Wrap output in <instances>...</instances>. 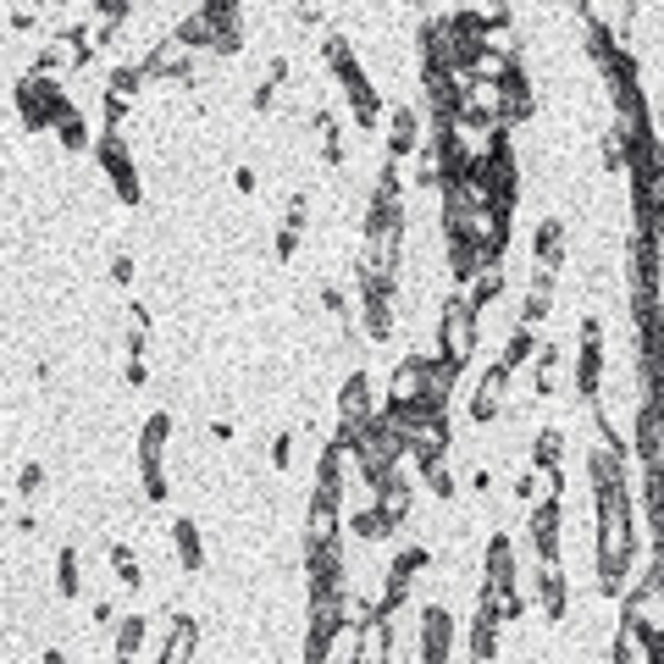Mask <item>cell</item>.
Segmentation results:
<instances>
[{"instance_id": "1", "label": "cell", "mask_w": 664, "mask_h": 664, "mask_svg": "<svg viewBox=\"0 0 664 664\" xmlns=\"http://www.w3.org/2000/svg\"><path fill=\"white\" fill-rule=\"evenodd\" d=\"M476 344H482V310L471 305L465 288L443 294V305H438V349L432 355H443L454 366H471Z\"/></svg>"}, {"instance_id": "2", "label": "cell", "mask_w": 664, "mask_h": 664, "mask_svg": "<svg viewBox=\"0 0 664 664\" xmlns=\"http://www.w3.org/2000/svg\"><path fill=\"white\" fill-rule=\"evenodd\" d=\"M72 95L61 90V78H39V72H23L17 78V117L28 133H56L67 117H72Z\"/></svg>"}, {"instance_id": "3", "label": "cell", "mask_w": 664, "mask_h": 664, "mask_svg": "<svg viewBox=\"0 0 664 664\" xmlns=\"http://www.w3.org/2000/svg\"><path fill=\"white\" fill-rule=\"evenodd\" d=\"M355 310H360V332L371 344H388L399 327V283L382 277H360L355 272Z\"/></svg>"}, {"instance_id": "4", "label": "cell", "mask_w": 664, "mask_h": 664, "mask_svg": "<svg viewBox=\"0 0 664 664\" xmlns=\"http://www.w3.org/2000/svg\"><path fill=\"white\" fill-rule=\"evenodd\" d=\"M598 393H604V321L581 316V327H576V399L598 404Z\"/></svg>"}, {"instance_id": "5", "label": "cell", "mask_w": 664, "mask_h": 664, "mask_svg": "<svg viewBox=\"0 0 664 664\" xmlns=\"http://www.w3.org/2000/svg\"><path fill=\"white\" fill-rule=\"evenodd\" d=\"M521 548L510 532H487L482 543V593L498 598V593H521Z\"/></svg>"}, {"instance_id": "6", "label": "cell", "mask_w": 664, "mask_h": 664, "mask_svg": "<svg viewBox=\"0 0 664 664\" xmlns=\"http://www.w3.org/2000/svg\"><path fill=\"white\" fill-rule=\"evenodd\" d=\"M620 626L637 631L642 642L664 637V581L653 576V565H648V576L637 581V588L626 593V604H620Z\"/></svg>"}, {"instance_id": "7", "label": "cell", "mask_w": 664, "mask_h": 664, "mask_svg": "<svg viewBox=\"0 0 664 664\" xmlns=\"http://www.w3.org/2000/svg\"><path fill=\"white\" fill-rule=\"evenodd\" d=\"M427 388H432V355H399L393 377H388V393H382V410H404V404H427ZM438 410V404H432Z\"/></svg>"}, {"instance_id": "8", "label": "cell", "mask_w": 664, "mask_h": 664, "mask_svg": "<svg viewBox=\"0 0 664 664\" xmlns=\"http://www.w3.org/2000/svg\"><path fill=\"white\" fill-rule=\"evenodd\" d=\"M90 61H95V50L78 39V28H61V34H50V39L34 50V67H28V72H39V78H61V72L90 67Z\"/></svg>"}, {"instance_id": "9", "label": "cell", "mask_w": 664, "mask_h": 664, "mask_svg": "<svg viewBox=\"0 0 664 664\" xmlns=\"http://www.w3.org/2000/svg\"><path fill=\"white\" fill-rule=\"evenodd\" d=\"M305 581H310V598H321V593H349V581H344V537L305 548Z\"/></svg>"}, {"instance_id": "10", "label": "cell", "mask_w": 664, "mask_h": 664, "mask_svg": "<svg viewBox=\"0 0 664 664\" xmlns=\"http://www.w3.org/2000/svg\"><path fill=\"white\" fill-rule=\"evenodd\" d=\"M505 399H510V371L493 360V366L476 377V388H471V422H476V427L498 422V415H505Z\"/></svg>"}, {"instance_id": "11", "label": "cell", "mask_w": 664, "mask_h": 664, "mask_svg": "<svg viewBox=\"0 0 664 664\" xmlns=\"http://www.w3.org/2000/svg\"><path fill=\"white\" fill-rule=\"evenodd\" d=\"M427 117H422V106H393L388 111V155L393 161H404V155H422V144H427Z\"/></svg>"}, {"instance_id": "12", "label": "cell", "mask_w": 664, "mask_h": 664, "mask_svg": "<svg viewBox=\"0 0 664 664\" xmlns=\"http://www.w3.org/2000/svg\"><path fill=\"white\" fill-rule=\"evenodd\" d=\"M422 664H449V653H454V615L443 609V604H427L422 609Z\"/></svg>"}, {"instance_id": "13", "label": "cell", "mask_w": 664, "mask_h": 664, "mask_svg": "<svg viewBox=\"0 0 664 664\" xmlns=\"http://www.w3.org/2000/svg\"><path fill=\"white\" fill-rule=\"evenodd\" d=\"M532 604L543 620H565V604H570V581L559 565H532Z\"/></svg>"}, {"instance_id": "14", "label": "cell", "mask_w": 664, "mask_h": 664, "mask_svg": "<svg viewBox=\"0 0 664 664\" xmlns=\"http://www.w3.org/2000/svg\"><path fill=\"white\" fill-rule=\"evenodd\" d=\"M443 266H449V277L460 283V288H471L487 266H498L487 249L476 244V238H454V244H443Z\"/></svg>"}, {"instance_id": "15", "label": "cell", "mask_w": 664, "mask_h": 664, "mask_svg": "<svg viewBox=\"0 0 664 664\" xmlns=\"http://www.w3.org/2000/svg\"><path fill=\"white\" fill-rule=\"evenodd\" d=\"M339 90H344V100H349V111H355V128H377V122H382V100H377V90H371L366 67H349V72L339 78Z\"/></svg>"}, {"instance_id": "16", "label": "cell", "mask_w": 664, "mask_h": 664, "mask_svg": "<svg viewBox=\"0 0 664 664\" xmlns=\"http://www.w3.org/2000/svg\"><path fill=\"white\" fill-rule=\"evenodd\" d=\"M526 543H532L537 565H559V505L526 510Z\"/></svg>"}, {"instance_id": "17", "label": "cell", "mask_w": 664, "mask_h": 664, "mask_svg": "<svg viewBox=\"0 0 664 664\" xmlns=\"http://www.w3.org/2000/svg\"><path fill=\"white\" fill-rule=\"evenodd\" d=\"M637 454H642V471H664V404H648L637 410Z\"/></svg>"}, {"instance_id": "18", "label": "cell", "mask_w": 664, "mask_h": 664, "mask_svg": "<svg viewBox=\"0 0 664 664\" xmlns=\"http://www.w3.org/2000/svg\"><path fill=\"white\" fill-rule=\"evenodd\" d=\"M371 415H382L377 388H371V377H366V371H349V377H344V388H339V422H371Z\"/></svg>"}, {"instance_id": "19", "label": "cell", "mask_w": 664, "mask_h": 664, "mask_svg": "<svg viewBox=\"0 0 664 664\" xmlns=\"http://www.w3.org/2000/svg\"><path fill=\"white\" fill-rule=\"evenodd\" d=\"M498 631H505V615L476 604V615H471V664H493L498 659Z\"/></svg>"}, {"instance_id": "20", "label": "cell", "mask_w": 664, "mask_h": 664, "mask_svg": "<svg viewBox=\"0 0 664 664\" xmlns=\"http://www.w3.org/2000/svg\"><path fill=\"white\" fill-rule=\"evenodd\" d=\"M515 498H521L526 510H537V505H559V471H554V465H526L521 482H515Z\"/></svg>"}, {"instance_id": "21", "label": "cell", "mask_w": 664, "mask_h": 664, "mask_svg": "<svg viewBox=\"0 0 664 664\" xmlns=\"http://www.w3.org/2000/svg\"><path fill=\"white\" fill-rule=\"evenodd\" d=\"M200 653V620L194 615H178L166 626V648H161V664H194Z\"/></svg>"}, {"instance_id": "22", "label": "cell", "mask_w": 664, "mask_h": 664, "mask_svg": "<svg viewBox=\"0 0 664 664\" xmlns=\"http://www.w3.org/2000/svg\"><path fill=\"white\" fill-rule=\"evenodd\" d=\"M532 261H537V272H559L565 266V222L559 216L537 222V233H532Z\"/></svg>"}, {"instance_id": "23", "label": "cell", "mask_w": 664, "mask_h": 664, "mask_svg": "<svg viewBox=\"0 0 664 664\" xmlns=\"http://www.w3.org/2000/svg\"><path fill=\"white\" fill-rule=\"evenodd\" d=\"M505 90V128H521V122H532V111H537V95H532V72L521 67L510 83H498Z\"/></svg>"}, {"instance_id": "24", "label": "cell", "mask_w": 664, "mask_h": 664, "mask_svg": "<svg viewBox=\"0 0 664 664\" xmlns=\"http://www.w3.org/2000/svg\"><path fill=\"white\" fill-rule=\"evenodd\" d=\"M548 316H554V272H532L521 294V327H543Z\"/></svg>"}, {"instance_id": "25", "label": "cell", "mask_w": 664, "mask_h": 664, "mask_svg": "<svg viewBox=\"0 0 664 664\" xmlns=\"http://www.w3.org/2000/svg\"><path fill=\"white\" fill-rule=\"evenodd\" d=\"M631 216H637V238L664 244V189H631Z\"/></svg>"}, {"instance_id": "26", "label": "cell", "mask_w": 664, "mask_h": 664, "mask_svg": "<svg viewBox=\"0 0 664 664\" xmlns=\"http://www.w3.org/2000/svg\"><path fill=\"white\" fill-rule=\"evenodd\" d=\"M166 443H173V415L155 410L150 422L139 427V471H144V465H161V460H166Z\"/></svg>"}, {"instance_id": "27", "label": "cell", "mask_w": 664, "mask_h": 664, "mask_svg": "<svg viewBox=\"0 0 664 664\" xmlns=\"http://www.w3.org/2000/svg\"><path fill=\"white\" fill-rule=\"evenodd\" d=\"M588 482H593V487H626V454L609 449V443H593V454H588Z\"/></svg>"}, {"instance_id": "28", "label": "cell", "mask_w": 664, "mask_h": 664, "mask_svg": "<svg viewBox=\"0 0 664 664\" xmlns=\"http://www.w3.org/2000/svg\"><path fill=\"white\" fill-rule=\"evenodd\" d=\"M173 554H178V565L194 576V570H205V543H200V526L189 521V515H178L173 521Z\"/></svg>"}, {"instance_id": "29", "label": "cell", "mask_w": 664, "mask_h": 664, "mask_svg": "<svg viewBox=\"0 0 664 664\" xmlns=\"http://www.w3.org/2000/svg\"><path fill=\"white\" fill-rule=\"evenodd\" d=\"M310 133H316V155L327 166H344V133H339V117L332 111H310Z\"/></svg>"}, {"instance_id": "30", "label": "cell", "mask_w": 664, "mask_h": 664, "mask_svg": "<svg viewBox=\"0 0 664 664\" xmlns=\"http://www.w3.org/2000/svg\"><path fill=\"white\" fill-rule=\"evenodd\" d=\"M144 83H150L144 61H117V67H111V78H106V95H111V100H122V106H133Z\"/></svg>"}, {"instance_id": "31", "label": "cell", "mask_w": 664, "mask_h": 664, "mask_svg": "<svg viewBox=\"0 0 664 664\" xmlns=\"http://www.w3.org/2000/svg\"><path fill=\"white\" fill-rule=\"evenodd\" d=\"M537 349H543V339H537V327H521V321H515V332H510V344H505V355H498V366H505V371L515 377L521 366H532V360H537Z\"/></svg>"}, {"instance_id": "32", "label": "cell", "mask_w": 664, "mask_h": 664, "mask_svg": "<svg viewBox=\"0 0 664 664\" xmlns=\"http://www.w3.org/2000/svg\"><path fill=\"white\" fill-rule=\"evenodd\" d=\"M410 505H415V493H410L404 471H399L393 482H382V487H377V510H382L393 526H404V521H410Z\"/></svg>"}, {"instance_id": "33", "label": "cell", "mask_w": 664, "mask_h": 664, "mask_svg": "<svg viewBox=\"0 0 664 664\" xmlns=\"http://www.w3.org/2000/svg\"><path fill=\"white\" fill-rule=\"evenodd\" d=\"M332 537H344V510H332V505H310V515H305V548L332 543Z\"/></svg>"}, {"instance_id": "34", "label": "cell", "mask_w": 664, "mask_h": 664, "mask_svg": "<svg viewBox=\"0 0 664 664\" xmlns=\"http://www.w3.org/2000/svg\"><path fill=\"white\" fill-rule=\"evenodd\" d=\"M344 532H355L360 543H382V537H388V532H399V526H393L377 505H366V510H349V515H344Z\"/></svg>"}, {"instance_id": "35", "label": "cell", "mask_w": 664, "mask_h": 664, "mask_svg": "<svg viewBox=\"0 0 664 664\" xmlns=\"http://www.w3.org/2000/svg\"><path fill=\"white\" fill-rule=\"evenodd\" d=\"M554 388H559V344H543L537 360H532V393L554 399Z\"/></svg>"}, {"instance_id": "36", "label": "cell", "mask_w": 664, "mask_h": 664, "mask_svg": "<svg viewBox=\"0 0 664 664\" xmlns=\"http://www.w3.org/2000/svg\"><path fill=\"white\" fill-rule=\"evenodd\" d=\"M283 78H288V56H272V61L261 67V83H256V95H249V106H256V111H272Z\"/></svg>"}, {"instance_id": "37", "label": "cell", "mask_w": 664, "mask_h": 664, "mask_svg": "<svg viewBox=\"0 0 664 664\" xmlns=\"http://www.w3.org/2000/svg\"><path fill=\"white\" fill-rule=\"evenodd\" d=\"M56 593L61 598H78L83 593V554L78 548H61L56 554Z\"/></svg>"}, {"instance_id": "38", "label": "cell", "mask_w": 664, "mask_h": 664, "mask_svg": "<svg viewBox=\"0 0 664 664\" xmlns=\"http://www.w3.org/2000/svg\"><path fill=\"white\" fill-rule=\"evenodd\" d=\"M144 631H150V620H144V615H122V620H117V664H133V659H139Z\"/></svg>"}, {"instance_id": "39", "label": "cell", "mask_w": 664, "mask_h": 664, "mask_svg": "<svg viewBox=\"0 0 664 664\" xmlns=\"http://www.w3.org/2000/svg\"><path fill=\"white\" fill-rule=\"evenodd\" d=\"M321 61L332 67V78H344L349 67H360V56H355V39H349V34H327V39H321Z\"/></svg>"}, {"instance_id": "40", "label": "cell", "mask_w": 664, "mask_h": 664, "mask_svg": "<svg viewBox=\"0 0 664 664\" xmlns=\"http://www.w3.org/2000/svg\"><path fill=\"white\" fill-rule=\"evenodd\" d=\"M56 139H61V150L83 155V150H95V139H100V133H90V117H83V111H72V117L56 128Z\"/></svg>"}, {"instance_id": "41", "label": "cell", "mask_w": 664, "mask_h": 664, "mask_svg": "<svg viewBox=\"0 0 664 664\" xmlns=\"http://www.w3.org/2000/svg\"><path fill=\"white\" fill-rule=\"evenodd\" d=\"M505 283H510V277H505V261H498V266H487V272H482L465 294H471V305H476V310H487L498 294H505Z\"/></svg>"}, {"instance_id": "42", "label": "cell", "mask_w": 664, "mask_h": 664, "mask_svg": "<svg viewBox=\"0 0 664 664\" xmlns=\"http://www.w3.org/2000/svg\"><path fill=\"white\" fill-rule=\"evenodd\" d=\"M427 565H432V548H427V543H404V548L393 554V565H388V570H393V576H404V581H415Z\"/></svg>"}, {"instance_id": "43", "label": "cell", "mask_w": 664, "mask_h": 664, "mask_svg": "<svg viewBox=\"0 0 664 664\" xmlns=\"http://www.w3.org/2000/svg\"><path fill=\"white\" fill-rule=\"evenodd\" d=\"M106 178H111V189H117V200H122V205H139V200H144V183H139V166H133V161L111 166Z\"/></svg>"}, {"instance_id": "44", "label": "cell", "mask_w": 664, "mask_h": 664, "mask_svg": "<svg viewBox=\"0 0 664 664\" xmlns=\"http://www.w3.org/2000/svg\"><path fill=\"white\" fill-rule=\"evenodd\" d=\"M559 460H565V432H559V427H543V432L532 438V465H554V471H559Z\"/></svg>"}, {"instance_id": "45", "label": "cell", "mask_w": 664, "mask_h": 664, "mask_svg": "<svg viewBox=\"0 0 664 664\" xmlns=\"http://www.w3.org/2000/svg\"><path fill=\"white\" fill-rule=\"evenodd\" d=\"M95 161L106 166V173H111V166H122V161H133L128 133H100V139H95Z\"/></svg>"}, {"instance_id": "46", "label": "cell", "mask_w": 664, "mask_h": 664, "mask_svg": "<svg viewBox=\"0 0 664 664\" xmlns=\"http://www.w3.org/2000/svg\"><path fill=\"white\" fill-rule=\"evenodd\" d=\"M111 570H117L122 588H139V581H144V565H139V554L128 543H111Z\"/></svg>"}, {"instance_id": "47", "label": "cell", "mask_w": 664, "mask_h": 664, "mask_svg": "<svg viewBox=\"0 0 664 664\" xmlns=\"http://www.w3.org/2000/svg\"><path fill=\"white\" fill-rule=\"evenodd\" d=\"M360 648H366V631L344 626L339 642H332V653H327V664H360Z\"/></svg>"}, {"instance_id": "48", "label": "cell", "mask_w": 664, "mask_h": 664, "mask_svg": "<svg viewBox=\"0 0 664 664\" xmlns=\"http://www.w3.org/2000/svg\"><path fill=\"white\" fill-rule=\"evenodd\" d=\"M139 487H144L150 505H166V493H173V482H166V465H144V471H139Z\"/></svg>"}, {"instance_id": "49", "label": "cell", "mask_w": 664, "mask_h": 664, "mask_svg": "<svg viewBox=\"0 0 664 664\" xmlns=\"http://www.w3.org/2000/svg\"><path fill=\"white\" fill-rule=\"evenodd\" d=\"M422 482H427V493H432V498H443V505L454 498V471H449V460H443V465H427V471H422Z\"/></svg>"}, {"instance_id": "50", "label": "cell", "mask_w": 664, "mask_h": 664, "mask_svg": "<svg viewBox=\"0 0 664 664\" xmlns=\"http://www.w3.org/2000/svg\"><path fill=\"white\" fill-rule=\"evenodd\" d=\"M598 161H604V173H620V166H626V144H620L615 128H604V139H598Z\"/></svg>"}, {"instance_id": "51", "label": "cell", "mask_w": 664, "mask_h": 664, "mask_svg": "<svg viewBox=\"0 0 664 664\" xmlns=\"http://www.w3.org/2000/svg\"><path fill=\"white\" fill-rule=\"evenodd\" d=\"M283 227H294V233H305V227H310V194H305V189H294V194H288Z\"/></svg>"}, {"instance_id": "52", "label": "cell", "mask_w": 664, "mask_h": 664, "mask_svg": "<svg viewBox=\"0 0 664 664\" xmlns=\"http://www.w3.org/2000/svg\"><path fill=\"white\" fill-rule=\"evenodd\" d=\"M39 493H45V465L28 460V465L17 471V498H39Z\"/></svg>"}, {"instance_id": "53", "label": "cell", "mask_w": 664, "mask_h": 664, "mask_svg": "<svg viewBox=\"0 0 664 664\" xmlns=\"http://www.w3.org/2000/svg\"><path fill=\"white\" fill-rule=\"evenodd\" d=\"M299 238H305V233L277 227V238H272V256H277V261H294V256H299Z\"/></svg>"}, {"instance_id": "54", "label": "cell", "mask_w": 664, "mask_h": 664, "mask_svg": "<svg viewBox=\"0 0 664 664\" xmlns=\"http://www.w3.org/2000/svg\"><path fill=\"white\" fill-rule=\"evenodd\" d=\"M266 454H272V465H277V471H288V465H294V438H288V432H277Z\"/></svg>"}, {"instance_id": "55", "label": "cell", "mask_w": 664, "mask_h": 664, "mask_svg": "<svg viewBox=\"0 0 664 664\" xmlns=\"http://www.w3.org/2000/svg\"><path fill=\"white\" fill-rule=\"evenodd\" d=\"M111 283H133V256H128V249H117V256H111Z\"/></svg>"}, {"instance_id": "56", "label": "cell", "mask_w": 664, "mask_h": 664, "mask_svg": "<svg viewBox=\"0 0 664 664\" xmlns=\"http://www.w3.org/2000/svg\"><path fill=\"white\" fill-rule=\"evenodd\" d=\"M233 189H238V194H256V189H261V173H256V166H238V173H233Z\"/></svg>"}, {"instance_id": "57", "label": "cell", "mask_w": 664, "mask_h": 664, "mask_svg": "<svg viewBox=\"0 0 664 664\" xmlns=\"http://www.w3.org/2000/svg\"><path fill=\"white\" fill-rule=\"evenodd\" d=\"M122 377H128V388H144V377H150V371H144V360H139V355H128Z\"/></svg>"}, {"instance_id": "58", "label": "cell", "mask_w": 664, "mask_h": 664, "mask_svg": "<svg viewBox=\"0 0 664 664\" xmlns=\"http://www.w3.org/2000/svg\"><path fill=\"white\" fill-rule=\"evenodd\" d=\"M95 626H117V604L111 598H95Z\"/></svg>"}, {"instance_id": "59", "label": "cell", "mask_w": 664, "mask_h": 664, "mask_svg": "<svg viewBox=\"0 0 664 664\" xmlns=\"http://www.w3.org/2000/svg\"><path fill=\"white\" fill-rule=\"evenodd\" d=\"M45 664H67V653L61 648H45Z\"/></svg>"}, {"instance_id": "60", "label": "cell", "mask_w": 664, "mask_h": 664, "mask_svg": "<svg viewBox=\"0 0 664 664\" xmlns=\"http://www.w3.org/2000/svg\"><path fill=\"white\" fill-rule=\"evenodd\" d=\"M653 576H659V581H664V559H653Z\"/></svg>"}]
</instances>
